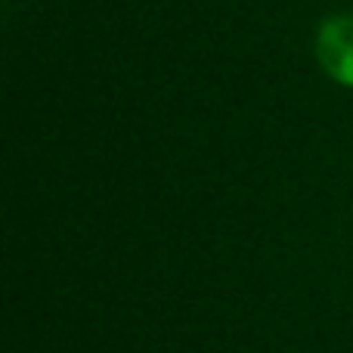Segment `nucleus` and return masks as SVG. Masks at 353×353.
<instances>
[{
    "instance_id": "f257e3e1",
    "label": "nucleus",
    "mask_w": 353,
    "mask_h": 353,
    "mask_svg": "<svg viewBox=\"0 0 353 353\" xmlns=\"http://www.w3.org/2000/svg\"><path fill=\"white\" fill-rule=\"evenodd\" d=\"M316 62L332 81L353 87V12L329 16L316 31Z\"/></svg>"
}]
</instances>
